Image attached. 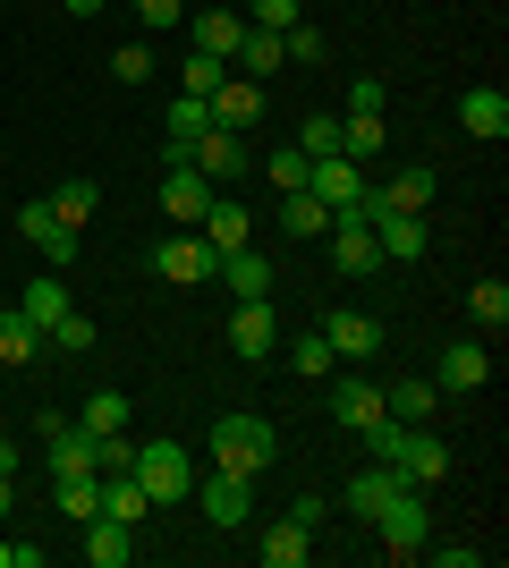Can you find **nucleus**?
Segmentation results:
<instances>
[{
    "label": "nucleus",
    "instance_id": "20",
    "mask_svg": "<svg viewBox=\"0 0 509 568\" xmlns=\"http://www.w3.org/2000/svg\"><path fill=\"white\" fill-rule=\"evenodd\" d=\"M459 128H467V136H509V94H501V85H467V94H459Z\"/></svg>",
    "mask_w": 509,
    "mask_h": 568
},
{
    "label": "nucleus",
    "instance_id": "48",
    "mask_svg": "<svg viewBox=\"0 0 509 568\" xmlns=\"http://www.w3.org/2000/svg\"><path fill=\"white\" fill-rule=\"evenodd\" d=\"M289 518H297V526H306V535H315V526H323V518H332V500H323V493H297V500H289Z\"/></svg>",
    "mask_w": 509,
    "mask_h": 568
},
{
    "label": "nucleus",
    "instance_id": "13",
    "mask_svg": "<svg viewBox=\"0 0 509 568\" xmlns=\"http://www.w3.org/2000/svg\"><path fill=\"white\" fill-rule=\"evenodd\" d=\"M204 102H213V128H238V136L255 128V119H264V85H255V77H238V69L221 77Z\"/></svg>",
    "mask_w": 509,
    "mask_h": 568
},
{
    "label": "nucleus",
    "instance_id": "5",
    "mask_svg": "<svg viewBox=\"0 0 509 568\" xmlns=\"http://www.w3.org/2000/svg\"><path fill=\"white\" fill-rule=\"evenodd\" d=\"M195 509L230 535V526H246V509H255V475H230V467H213V475H195Z\"/></svg>",
    "mask_w": 509,
    "mask_h": 568
},
{
    "label": "nucleus",
    "instance_id": "1",
    "mask_svg": "<svg viewBox=\"0 0 509 568\" xmlns=\"http://www.w3.org/2000/svg\"><path fill=\"white\" fill-rule=\"evenodd\" d=\"M272 458H281L272 416H246V407L213 416V467H230V475H272Z\"/></svg>",
    "mask_w": 509,
    "mask_h": 568
},
{
    "label": "nucleus",
    "instance_id": "53",
    "mask_svg": "<svg viewBox=\"0 0 509 568\" xmlns=\"http://www.w3.org/2000/svg\"><path fill=\"white\" fill-rule=\"evenodd\" d=\"M9 560H18V535H0V568H9Z\"/></svg>",
    "mask_w": 509,
    "mask_h": 568
},
{
    "label": "nucleus",
    "instance_id": "12",
    "mask_svg": "<svg viewBox=\"0 0 509 568\" xmlns=\"http://www.w3.org/2000/svg\"><path fill=\"white\" fill-rule=\"evenodd\" d=\"M323 339H332L339 365H365V356H383V323H374V314H357V306L323 314Z\"/></svg>",
    "mask_w": 509,
    "mask_h": 568
},
{
    "label": "nucleus",
    "instance_id": "41",
    "mask_svg": "<svg viewBox=\"0 0 509 568\" xmlns=\"http://www.w3.org/2000/svg\"><path fill=\"white\" fill-rule=\"evenodd\" d=\"M43 348H69V356H85V348H94V323H85V314H60V323H51V332H43Z\"/></svg>",
    "mask_w": 509,
    "mask_h": 568
},
{
    "label": "nucleus",
    "instance_id": "27",
    "mask_svg": "<svg viewBox=\"0 0 509 568\" xmlns=\"http://www.w3.org/2000/svg\"><path fill=\"white\" fill-rule=\"evenodd\" d=\"M390 493H408V475H399V467H374V475H357V484H348V500H339V509L374 526V509H383Z\"/></svg>",
    "mask_w": 509,
    "mask_h": 568
},
{
    "label": "nucleus",
    "instance_id": "29",
    "mask_svg": "<svg viewBox=\"0 0 509 568\" xmlns=\"http://www.w3.org/2000/svg\"><path fill=\"white\" fill-rule=\"evenodd\" d=\"M102 518H120V526H145L153 518V500L136 475H102Z\"/></svg>",
    "mask_w": 509,
    "mask_h": 568
},
{
    "label": "nucleus",
    "instance_id": "36",
    "mask_svg": "<svg viewBox=\"0 0 509 568\" xmlns=\"http://www.w3.org/2000/svg\"><path fill=\"white\" fill-rule=\"evenodd\" d=\"M332 365H339V356H332V339H323V332L289 339V374L297 382H332Z\"/></svg>",
    "mask_w": 509,
    "mask_h": 568
},
{
    "label": "nucleus",
    "instance_id": "39",
    "mask_svg": "<svg viewBox=\"0 0 509 568\" xmlns=\"http://www.w3.org/2000/svg\"><path fill=\"white\" fill-rule=\"evenodd\" d=\"M221 77H230V60H213V51H187V60H179V94H213Z\"/></svg>",
    "mask_w": 509,
    "mask_h": 568
},
{
    "label": "nucleus",
    "instance_id": "30",
    "mask_svg": "<svg viewBox=\"0 0 509 568\" xmlns=\"http://www.w3.org/2000/svg\"><path fill=\"white\" fill-rule=\"evenodd\" d=\"M383 144H390V128L374 111H348V119H339V153H348V162H383Z\"/></svg>",
    "mask_w": 509,
    "mask_h": 568
},
{
    "label": "nucleus",
    "instance_id": "50",
    "mask_svg": "<svg viewBox=\"0 0 509 568\" xmlns=\"http://www.w3.org/2000/svg\"><path fill=\"white\" fill-rule=\"evenodd\" d=\"M9 509H18V475H0V526H9Z\"/></svg>",
    "mask_w": 509,
    "mask_h": 568
},
{
    "label": "nucleus",
    "instance_id": "23",
    "mask_svg": "<svg viewBox=\"0 0 509 568\" xmlns=\"http://www.w3.org/2000/svg\"><path fill=\"white\" fill-rule=\"evenodd\" d=\"M390 467L408 475V484H434V475H450V450H441L425 425H408V442H399V458H390Z\"/></svg>",
    "mask_w": 509,
    "mask_h": 568
},
{
    "label": "nucleus",
    "instance_id": "43",
    "mask_svg": "<svg viewBox=\"0 0 509 568\" xmlns=\"http://www.w3.org/2000/svg\"><path fill=\"white\" fill-rule=\"evenodd\" d=\"M297 153H306V162H323V153H339V119H306V128H297Z\"/></svg>",
    "mask_w": 509,
    "mask_h": 568
},
{
    "label": "nucleus",
    "instance_id": "38",
    "mask_svg": "<svg viewBox=\"0 0 509 568\" xmlns=\"http://www.w3.org/2000/svg\"><path fill=\"white\" fill-rule=\"evenodd\" d=\"M467 314H476L485 332H501V323H509V281H476V288H467Z\"/></svg>",
    "mask_w": 509,
    "mask_h": 568
},
{
    "label": "nucleus",
    "instance_id": "34",
    "mask_svg": "<svg viewBox=\"0 0 509 568\" xmlns=\"http://www.w3.org/2000/svg\"><path fill=\"white\" fill-rule=\"evenodd\" d=\"M281 230H289V237H323V230H332V204H323V195H306V187L281 195Z\"/></svg>",
    "mask_w": 509,
    "mask_h": 568
},
{
    "label": "nucleus",
    "instance_id": "46",
    "mask_svg": "<svg viewBox=\"0 0 509 568\" xmlns=\"http://www.w3.org/2000/svg\"><path fill=\"white\" fill-rule=\"evenodd\" d=\"M136 18L145 34H170V26H187V0H136Z\"/></svg>",
    "mask_w": 509,
    "mask_h": 568
},
{
    "label": "nucleus",
    "instance_id": "45",
    "mask_svg": "<svg viewBox=\"0 0 509 568\" xmlns=\"http://www.w3.org/2000/svg\"><path fill=\"white\" fill-rule=\"evenodd\" d=\"M111 77H120V85H145V77H153V51L145 43H120V51H111Z\"/></svg>",
    "mask_w": 509,
    "mask_h": 568
},
{
    "label": "nucleus",
    "instance_id": "44",
    "mask_svg": "<svg viewBox=\"0 0 509 568\" xmlns=\"http://www.w3.org/2000/svg\"><path fill=\"white\" fill-rule=\"evenodd\" d=\"M128 458H136L128 433H94V475H128Z\"/></svg>",
    "mask_w": 509,
    "mask_h": 568
},
{
    "label": "nucleus",
    "instance_id": "26",
    "mask_svg": "<svg viewBox=\"0 0 509 568\" xmlns=\"http://www.w3.org/2000/svg\"><path fill=\"white\" fill-rule=\"evenodd\" d=\"M255 560H264V568H306V560H315V535H306L297 518H281L264 544H255Z\"/></svg>",
    "mask_w": 509,
    "mask_h": 568
},
{
    "label": "nucleus",
    "instance_id": "33",
    "mask_svg": "<svg viewBox=\"0 0 509 568\" xmlns=\"http://www.w3.org/2000/svg\"><path fill=\"white\" fill-rule=\"evenodd\" d=\"M34 356H43V332H34V323L9 306V314H0V365H18V374H26Z\"/></svg>",
    "mask_w": 509,
    "mask_h": 568
},
{
    "label": "nucleus",
    "instance_id": "16",
    "mask_svg": "<svg viewBox=\"0 0 509 568\" xmlns=\"http://www.w3.org/2000/svg\"><path fill=\"white\" fill-rule=\"evenodd\" d=\"M213 281L230 288V297H272V288H281V272H272V255L238 246V255H221V263H213Z\"/></svg>",
    "mask_w": 509,
    "mask_h": 568
},
{
    "label": "nucleus",
    "instance_id": "7",
    "mask_svg": "<svg viewBox=\"0 0 509 568\" xmlns=\"http://www.w3.org/2000/svg\"><path fill=\"white\" fill-rule=\"evenodd\" d=\"M213 195H221V187L204 179V170H187V162H162V187H153V204H162V213L179 221V230H195Z\"/></svg>",
    "mask_w": 509,
    "mask_h": 568
},
{
    "label": "nucleus",
    "instance_id": "4",
    "mask_svg": "<svg viewBox=\"0 0 509 568\" xmlns=\"http://www.w3.org/2000/svg\"><path fill=\"white\" fill-rule=\"evenodd\" d=\"M374 526H383V551H390V560H416V551L434 544V518H425V484L390 493L383 509H374Z\"/></svg>",
    "mask_w": 509,
    "mask_h": 568
},
{
    "label": "nucleus",
    "instance_id": "52",
    "mask_svg": "<svg viewBox=\"0 0 509 568\" xmlns=\"http://www.w3.org/2000/svg\"><path fill=\"white\" fill-rule=\"evenodd\" d=\"M102 9H111V0H69V18H102Z\"/></svg>",
    "mask_w": 509,
    "mask_h": 568
},
{
    "label": "nucleus",
    "instance_id": "15",
    "mask_svg": "<svg viewBox=\"0 0 509 568\" xmlns=\"http://www.w3.org/2000/svg\"><path fill=\"white\" fill-rule=\"evenodd\" d=\"M383 263H425V213H365Z\"/></svg>",
    "mask_w": 509,
    "mask_h": 568
},
{
    "label": "nucleus",
    "instance_id": "47",
    "mask_svg": "<svg viewBox=\"0 0 509 568\" xmlns=\"http://www.w3.org/2000/svg\"><path fill=\"white\" fill-rule=\"evenodd\" d=\"M383 102H390V85H383V77H357V94H348V111H374V119H383Z\"/></svg>",
    "mask_w": 509,
    "mask_h": 568
},
{
    "label": "nucleus",
    "instance_id": "6",
    "mask_svg": "<svg viewBox=\"0 0 509 568\" xmlns=\"http://www.w3.org/2000/svg\"><path fill=\"white\" fill-rule=\"evenodd\" d=\"M365 187H374V179H365V162H348V153H323V162L306 170V195H323L332 221L339 213H365Z\"/></svg>",
    "mask_w": 509,
    "mask_h": 568
},
{
    "label": "nucleus",
    "instance_id": "35",
    "mask_svg": "<svg viewBox=\"0 0 509 568\" xmlns=\"http://www.w3.org/2000/svg\"><path fill=\"white\" fill-rule=\"evenodd\" d=\"M162 128H170V144H187V136H204V128H213V102H204V94H170Z\"/></svg>",
    "mask_w": 509,
    "mask_h": 568
},
{
    "label": "nucleus",
    "instance_id": "18",
    "mask_svg": "<svg viewBox=\"0 0 509 568\" xmlns=\"http://www.w3.org/2000/svg\"><path fill=\"white\" fill-rule=\"evenodd\" d=\"M195 230H204V246H213V255H238V246H255V221H246V204H230V195H213Z\"/></svg>",
    "mask_w": 509,
    "mask_h": 568
},
{
    "label": "nucleus",
    "instance_id": "10",
    "mask_svg": "<svg viewBox=\"0 0 509 568\" xmlns=\"http://www.w3.org/2000/svg\"><path fill=\"white\" fill-rule=\"evenodd\" d=\"M230 348L246 356V365H255V356H272V339H281V306H272V297H238V314H230Z\"/></svg>",
    "mask_w": 509,
    "mask_h": 568
},
{
    "label": "nucleus",
    "instance_id": "42",
    "mask_svg": "<svg viewBox=\"0 0 509 568\" xmlns=\"http://www.w3.org/2000/svg\"><path fill=\"white\" fill-rule=\"evenodd\" d=\"M297 9H306V0H246V26H264V34H289Z\"/></svg>",
    "mask_w": 509,
    "mask_h": 568
},
{
    "label": "nucleus",
    "instance_id": "14",
    "mask_svg": "<svg viewBox=\"0 0 509 568\" xmlns=\"http://www.w3.org/2000/svg\"><path fill=\"white\" fill-rule=\"evenodd\" d=\"M323 237H332V263H339V272H357V281H365V272H383V246H374L365 213H339Z\"/></svg>",
    "mask_w": 509,
    "mask_h": 568
},
{
    "label": "nucleus",
    "instance_id": "9",
    "mask_svg": "<svg viewBox=\"0 0 509 568\" xmlns=\"http://www.w3.org/2000/svg\"><path fill=\"white\" fill-rule=\"evenodd\" d=\"M485 382H492V348L485 339H450V348L434 356V390H459L467 399V390H485Z\"/></svg>",
    "mask_w": 509,
    "mask_h": 568
},
{
    "label": "nucleus",
    "instance_id": "17",
    "mask_svg": "<svg viewBox=\"0 0 509 568\" xmlns=\"http://www.w3.org/2000/svg\"><path fill=\"white\" fill-rule=\"evenodd\" d=\"M434 204V170L416 162V170H399V179H383V187H365V213H425Z\"/></svg>",
    "mask_w": 509,
    "mask_h": 568
},
{
    "label": "nucleus",
    "instance_id": "37",
    "mask_svg": "<svg viewBox=\"0 0 509 568\" xmlns=\"http://www.w3.org/2000/svg\"><path fill=\"white\" fill-rule=\"evenodd\" d=\"M128 416H136L128 390H94V399H85V433H128Z\"/></svg>",
    "mask_w": 509,
    "mask_h": 568
},
{
    "label": "nucleus",
    "instance_id": "28",
    "mask_svg": "<svg viewBox=\"0 0 509 568\" xmlns=\"http://www.w3.org/2000/svg\"><path fill=\"white\" fill-rule=\"evenodd\" d=\"M18 314H26V323H34V332H51V323L69 314V281H60V272H43V281H26Z\"/></svg>",
    "mask_w": 509,
    "mask_h": 568
},
{
    "label": "nucleus",
    "instance_id": "31",
    "mask_svg": "<svg viewBox=\"0 0 509 568\" xmlns=\"http://www.w3.org/2000/svg\"><path fill=\"white\" fill-rule=\"evenodd\" d=\"M43 204H51V213H60V230H77V237H85V221H94L102 187H94V179H69V187H51Z\"/></svg>",
    "mask_w": 509,
    "mask_h": 568
},
{
    "label": "nucleus",
    "instance_id": "19",
    "mask_svg": "<svg viewBox=\"0 0 509 568\" xmlns=\"http://www.w3.org/2000/svg\"><path fill=\"white\" fill-rule=\"evenodd\" d=\"M238 34H246L238 9H187V43H195V51H213V60H238Z\"/></svg>",
    "mask_w": 509,
    "mask_h": 568
},
{
    "label": "nucleus",
    "instance_id": "32",
    "mask_svg": "<svg viewBox=\"0 0 509 568\" xmlns=\"http://www.w3.org/2000/svg\"><path fill=\"white\" fill-rule=\"evenodd\" d=\"M51 500H60V518H94L102 509V475H51Z\"/></svg>",
    "mask_w": 509,
    "mask_h": 568
},
{
    "label": "nucleus",
    "instance_id": "40",
    "mask_svg": "<svg viewBox=\"0 0 509 568\" xmlns=\"http://www.w3.org/2000/svg\"><path fill=\"white\" fill-rule=\"evenodd\" d=\"M264 170H272V187H281V195H297V187H306V170H315V162H306L297 144H272V153H264Z\"/></svg>",
    "mask_w": 509,
    "mask_h": 568
},
{
    "label": "nucleus",
    "instance_id": "25",
    "mask_svg": "<svg viewBox=\"0 0 509 568\" xmlns=\"http://www.w3.org/2000/svg\"><path fill=\"white\" fill-rule=\"evenodd\" d=\"M434 407H441L434 374H408V382H390V390H383V416H399V425H425Z\"/></svg>",
    "mask_w": 509,
    "mask_h": 568
},
{
    "label": "nucleus",
    "instance_id": "11",
    "mask_svg": "<svg viewBox=\"0 0 509 568\" xmlns=\"http://www.w3.org/2000/svg\"><path fill=\"white\" fill-rule=\"evenodd\" d=\"M18 237H26V246H43V263H51V272H69V263H77V246H85L77 230H60V213H51V204H18Z\"/></svg>",
    "mask_w": 509,
    "mask_h": 568
},
{
    "label": "nucleus",
    "instance_id": "21",
    "mask_svg": "<svg viewBox=\"0 0 509 568\" xmlns=\"http://www.w3.org/2000/svg\"><path fill=\"white\" fill-rule=\"evenodd\" d=\"M383 416V382H365V374H348V382H332V425H348V433H365Z\"/></svg>",
    "mask_w": 509,
    "mask_h": 568
},
{
    "label": "nucleus",
    "instance_id": "3",
    "mask_svg": "<svg viewBox=\"0 0 509 568\" xmlns=\"http://www.w3.org/2000/svg\"><path fill=\"white\" fill-rule=\"evenodd\" d=\"M170 162H187V170H204L213 187H230V179H246V136L238 128H204V136H187V144H170Z\"/></svg>",
    "mask_w": 509,
    "mask_h": 568
},
{
    "label": "nucleus",
    "instance_id": "22",
    "mask_svg": "<svg viewBox=\"0 0 509 568\" xmlns=\"http://www.w3.org/2000/svg\"><path fill=\"white\" fill-rule=\"evenodd\" d=\"M85 560H94V568H128V560H136V526H120V518H102V509H94V518H85Z\"/></svg>",
    "mask_w": 509,
    "mask_h": 568
},
{
    "label": "nucleus",
    "instance_id": "2",
    "mask_svg": "<svg viewBox=\"0 0 509 568\" xmlns=\"http://www.w3.org/2000/svg\"><path fill=\"white\" fill-rule=\"evenodd\" d=\"M128 475L145 484V500H153V509H179V500L195 493V467H187V450H179L170 433H153V442H136V458H128Z\"/></svg>",
    "mask_w": 509,
    "mask_h": 568
},
{
    "label": "nucleus",
    "instance_id": "49",
    "mask_svg": "<svg viewBox=\"0 0 509 568\" xmlns=\"http://www.w3.org/2000/svg\"><path fill=\"white\" fill-rule=\"evenodd\" d=\"M425 551H434L441 568H485V551H476V544H425Z\"/></svg>",
    "mask_w": 509,
    "mask_h": 568
},
{
    "label": "nucleus",
    "instance_id": "8",
    "mask_svg": "<svg viewBox=\"0 0 509 568\" xmlns=\"http://www.w3.org/2000/svg\"><path fill=\"white\" fill-rule=\"evenodd\" d=\"M213 246H204V230H179V237H162L153 246V272H162L170 288H195V281H213Z\"/></svg>",
    "mask_w": 509,
    "mask_h": 568
},
{
    "label": "nucleus",
    "instance_id": "51",
    "mask_svg": "<svg viewBox=\"0 0 509 568\" xmlns=\"http://www.w3.org/2000/svg\"><path fill=\"white\" fill-rule=\"evenodd\" d=\"M0 475H18V442L9 433H0Z\"/></svg>",
    "mask_w": 509,
    "mask_h": 568
},
{
    "label": "nucleus",
    "instance_id": "24",
    "mask_svg": "<svg viewBox=\"0 0 509 568\" xmlns=\"http://www.w3.org/2000/svg\"><path fill=\"white\" fill-rule=\"evenodd\" d=\"M230 69L264 85V77H281V69H289V51H281V34H264V26H246V34H238V60H230Z\"/></svg>",
    "mask_w": 509,
    "mask_h": 568
}]
</instances>
